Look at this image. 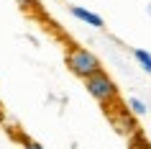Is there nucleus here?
Instances as JSON below:
<instances>
[{
  "label": "nucleus",
  "mask_w": 151,
  "mask_h": 149,
  "mask_svg": "<svg viewBox=\"0 0 151 149\" xmlns=\"http://www.w3.org/2000/svg\"><path fill=\"white\" fill-rule=\"evenodd\" d=\"M64 62H67V70H69L74 77H80L82 82L103 70L100 57H97L95 52H90V49L80 47V44H69V47H67V52H64Z\"/></svg>",
  "instance_id": "f257e3e1"
},
{
  "label": "nucleus",
  "mask_w": 151,
  "mask_h": 149,
  "mask_svg": "<svg viewBox=\"0 0 151 149\" xmlns=\"http://www.w3.org/2000/svg\"><path fill=\"white\" fill-rule=\"evenodd\" d=\"M85 87H87V95L92 98V100H97L105 110L118 108V103H120L118 85H115V80H113L105 70H100L97 75L87 77V80H85Z\"/></svg>",
  "instance_id": "f03ea898"
},
{
  "label": "nucleus",
  "mask_w": 151,
  "mask_h": 149,
  "mask_svg": "<svg viewBox=\"0 0 151 149\" xmlns=\"http://www.w3.org/2000/svg\"><path fill=\"white\" fill-rule=\"evenodd\" d=\"M110 121H113V126H115L123 136H136V134H138V126H136L133 113L128 110V105L126 108H118L115 113L110 110Z\"/></svg>",
  "instance_id": "7ed1b4c3"
},
{
  "label": "nucleus",
  "mask_w": 151,
  "mask_h": 149,
  "mask_svg": "<svg viewBox=\"0 0 151 149\" xmlns=\"http://www.w3.org/2000/svg\"><path fill=\"white\" fill-rule=\"evenodd\" d=\"M69 13H72V18H77L80 23L90 26V28H103V26H105L103 16H97L95 10L85 8V5H69Z\"/></svg>",
  "instance_id": "20e7f679"
},
{
  "label": "nucleus",
  "mask_w": 151,
  "mask_h": 149,
  "mask_svg": "<svg viewBox=\"0 0 151 149\" xmlns=\"http://www.w3.org/2000/svg\"><path fill=\"white\" fill-rule=\"evenodd\" d=\"M133 59L138 62V67L143 72L151 75V52H146V49H133Z\"/></svg>",
  "instance_id": "39448f33"
},
{
  "label": "nucleus",
  "mask_w": 151,
  "mask_h": 149,
  "mask_svg": "<svg viewBox=\"0 0 151 149\" xmlns=\"http://www.w3.org/2000/svg\"><path fill=\"white\" fill-rule=\"evenodd\" d=\"M126 105H128V110H131L133 116H143V113L149 110V105H146V103H143L141 98H136V95H133V98H128V103H126Z\"/></svg>",
  "instance_id": "423d86ee"
},
{
  "label": "nucleus",
  "mask_w": 151,
  "mask_h": 149,
  "mask_svg": "<svg viewBox=\"0 0 151 149\" xmlns=\"http://www.w3.org/2000/svg\"><path fill=\"white\" fill-rule=\"evenodd\" d=\"M131 149H151V144L143 139V134L138 131L136 136H131Z\"/></svg>",
  "instance_id": "0eeeda50"
},
{
  "label": "nucleus",
  "mask_w": 151,
  "mask_h": 149,
  "mask_svg": "<svg viewBox=\"0 0 151 149\" xmlns=\"http://www.w3.org/2000/svg\"><path fill=\"white\" fill-rule=\"evenodd\" d=\"M23 149H44V144H39L33 139H23Z\"/></svg>",
  "instance_id": "6e6552de"
},
{
  "label": "nucleus",
  "mask_w": 151,
  "mask_h": 149,
  "mask_svg": "<svg viewBox=\"0 0 151 149\" xmlns=\"http://www.w3.org/2000/svg\"><path fill=\"white\" fill-rule=\"evenodd\" d=\"M18 5H23V8H31V5H36V0H16Z\"/></svg>",
  "instance_id": "1a4fd4ad"
},
{
  "label": "nucleus",
  "mask_w": 151,
  "mask_h": 149,
  "mask_svg": "<svg viewBox=\"0 0 151 149\" xmlns=\"http://www.w3.org/2000/svg\"><path fill=\"white\" fill-rule=\"evenodd\" d=\"M149 16H151V3H149Z\"/></svg>",
  "instance_id": "9d476101"
},
{
  "label": "nucleus",
  "mask_w": 151,
  "mask_h": 149,
  "mask_svg": "<svg viewBox=\"0 0 151 149\" xmlns=\"http://www.w3.org/2000/svg\"><path fill=\"white\" fill-rule=\"evenodd\" d=\"M0 108H3V98H0Z\"/></svg>",
  "instance_id": "9b49d317"
}]
</instances>
